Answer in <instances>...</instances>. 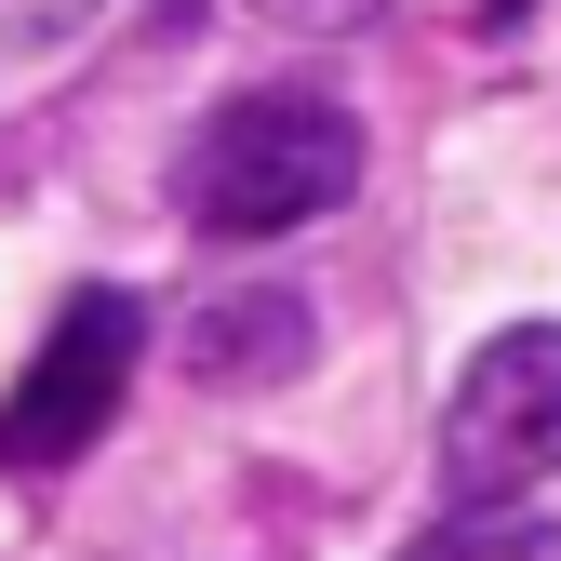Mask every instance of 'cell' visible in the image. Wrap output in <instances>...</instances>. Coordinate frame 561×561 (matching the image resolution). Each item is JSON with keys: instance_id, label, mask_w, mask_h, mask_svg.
<instances>
[{"instance_id": "7", "label": "cell", "mask_w": 561, "mask_h": 561, "mask_svg": "<svg viewBox=\"0 0 561 561\" xmlns=\"http://www.w3.org/2000/svg\"><path fill=\"white\" fill-rule=\"evenodd\" d=\"M254 14H267V27H375L388 0H254Z\"/></svg>"}, {"instance_id": "1", "label": "cell", "mask_w": 561, "mask_h": 561, "mask_svg": "<svg viewBox=\"0 0 561 561\" xmlns=\"http://www.w3.org/2000/svg\"><path fill=\"white\" fill-rule=\"evenodd\" d=\"M347 187H362V121H347L334 94H280V81L228 94L187 134V161H174L187 228H215V241H280V228L334 215Z\"/></svg>"}, {"instance_id": "8", "label": "cell", "mask_w": 561, "mask_h": 561, "mask_svg": "<svg viewBox=\"0 0 561 561\" xmlns=\"http://www.w3.org/2000/svg\"><path fill=\"white\" fill-rule=\"evenodd\" d=\"M481 14H522V0H481Z\"/></svg>"}, {"instance_id": "6", "label": "cell", "mask_w": 561, "mask_h": 561, "mask_svg": "<svg viewBox=\"0 0 561 561\" xmlns=\"http://www.w3.org/2000/svg\"><path fill=\"white\" fill-rule=\"evenodd\" d=\"M107 14V0H0V54H54V41H81Z\"/></svg>"}, {"instance_id": "5", "label": "cell", "mask_w": 561, "mask_h": 561, "mask_svg": "<svg viewBox=\"0 0 561 561\" xmlns=\"http://www.w3.org/2000/svg\"><path fill=\"white\" fill-rule=\"evenodd\" d=\"M414 561H561V522H535V508H468L455 535H428Z\"/></svg>"}, {"instance_id": "4", "label": "cell", "mask_w": 561, "mask_h": 561, "mask_svg": "<svg viewBox=\"0 0 561 561\" xmlns=\"http://www.w3.org/2000/svg\"><path fill=\"white\" fill-rule=\"evenodd\" d=\"M308 295H280V280H254V295H215V308H187L174 334V362L201 388H267V375H308Z\"/></svg>"}, {"instance_id": "2", "label": "cell", "mask_w": 561, "mask_h": 561, "mask_svg": "<svg viewBox=\"0 0 561 561\" xmlns=\"http://www.w3.org/2000/svg\"><path fill=\"white\" fill-rule=\"evenodd\" d=\"M561 468V321H508L442 401V495L508 508Z\"/></svg>"}, {"instance_id": "3", "label": "cell", "mask_w": 561, "mask_h": 561, "mask_svg": "<svg viewBox=\"0 0 561 561\" xmlns=\"http://www.w3.org/2000/svg\"><path fill=\"white\" fill-rule=\"evenodd\" d=\"M134 295H67L54 308V334H41V362H27V388L0 401V468H67V455H94L107 442V414H121V388H134Z\"/></svg>"}]
</instances>
